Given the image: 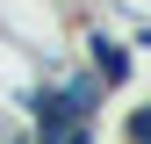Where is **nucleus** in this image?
<instances>
[{
	"label": "nucleus",
	"mask_w": 151,
	"mask_h": 144,
	"mask_svg": "<svg viewBox=\"0 0 151 144\" xmlns=\"http://www.w3.org/2000/svg\"><path fill=\"white\" fill-rule=\"evenodd\" d=\"M72 50H79V65L101 79V94H122L129 72H137V50H129L108 22H79V29H72Z\"/></svg>",
	"instance_id": "obj_1"
},
{
	"label": "nucleus",
	"mask_w": 151,
	"mask_h": 144,
	"mask_svg": "<svg viewBox=\"0 0 151 144\" xmlns=\"http://www.w3.org/2000/svg\"><path fill=\"white\" fill-rule=\"evenodd\" d=\"M122 144H151V94L129 108V115H122Z\"/></svg>",
	"instance_id": "obj_2"
}]
</instances>
